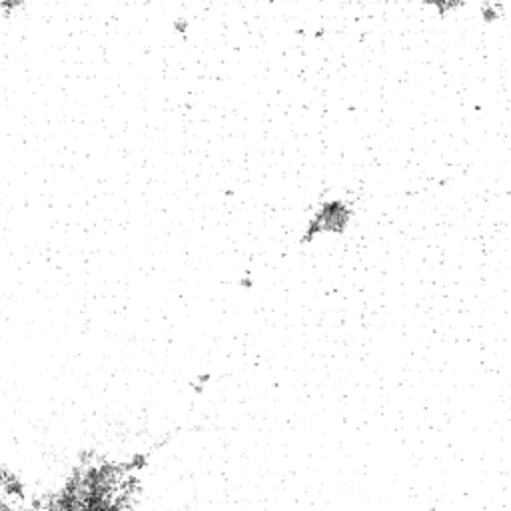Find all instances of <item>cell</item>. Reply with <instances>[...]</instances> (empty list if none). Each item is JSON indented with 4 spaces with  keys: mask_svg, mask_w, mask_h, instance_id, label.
Masks as SVG:
<instances>
[{
    "mask_svg": "<svg viewBox=\"0 0 511 511\" xmlns=\"http://www.w3.org/2000/svg\"><path fill=\"white\" fill-rule=\"evenodd\" d=\"M349 218H351V210L343 202H340V200L326 202V204H322L320 212L312 220L308 238H312L318 232H341L347 226Z\"/></svg>",
    "mask_w": 511,
    "mask_h": 511,
    "instance_id": "cell-1",
    "label": "cell"
},
{
    "mask_svg": "<svg viewBox=\"0 0 511 511\" xmlns=\"http://www.w3.org/2000/svg\"><path fill=\"white\" fill-rule=\"evenodd\" d=\"M423 4L425 6H435L439 18H445L449 12L461 8L465 4V0H423Z\"/></svg>",
    "mask_w": 511,
    "mask_h": 511,
    "instance_id": "cell-2",
    "label": "cell"
},
{
    "mask_svg": "<svg viewBox=\"0 0 511 511\" xmlns=\"http://www.w3.org/2000/svg\"><path fill=\"white\" fill-rule=\"evenodd\" d=\"M481 16H483V20H485L487 24H491V22H495V20L499 18V12L495 10V6L485 4V6L481 8Z\"/></svg>",
    "mask_w": 511,
    "mask_h": 511,
    "instance_id": "cell-3",
    "label": "cell"
},
{
    "mask_svg": "<svg viewBox=\"0 0 511 511\" xmlns=\"http://www.w3.org/2000/svg\"><path fill=\"white\" fill-rule=\"evenodd\" d=\"M2 8L6 10V14H14L16 10L24 8V0H2Z\"/></svg>",
    "mask_w": 511,
    "mask_h": 511,
    "instance_id": "cell-4",
    "label": "cell"
},
{
    "mask_svg": "<svg viewBox=\"0 0 511 511\" xmlns=\"http://www.w3.org/2000/svg\"><path fill=\"white\" fill-rule=\"evenodd\" d=\"M0 511H18V505L0 495Z\"/></svg>",
    "mask_w": 511,
    "mask_h": 511,
    "instance_id": "cell-5",
    "label": "cell"
}]
</instances>
